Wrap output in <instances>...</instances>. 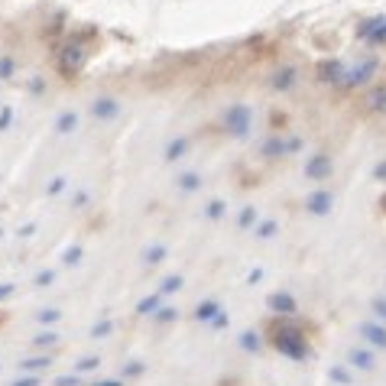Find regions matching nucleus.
Returning a JSON list of instances; mask_svg holds the SVG:
<instances>
[{"instance_id":"obj_47","label":"nucleus","mask_w":386,"mask_h":386,"mask_svg":"<svg viewBox=\"0 0 386 386\" xmlns=\"http://www.w3.org/2000/svg\"><path fill=\"white\" fill-rule=\"evenodd\" d=\"M30 91H33V94H42V91H46V85H42V78H33V81H30Z\"/></svg>"},{"instance_id":"obj_46","label":"nucleus","mask_w":386,"mask_h":386,"mask_svg":"<svg viewBox=\"0 0 386 386\" xmlns=\"http://www.w3.org/2000/svg\"><path fill=\"white\" fill-rule=\"evenodd\" d=\"M373 176H377L380 182H386V159H383V162H377V166H373Z\"/></svg>"},{"instance_id":"obj_6","label":"nucleus","mask_w":386,"mask_h":386,"mask_svg":"<svg viewBox=\"0 0 386 386\" xmlns=\"http://www.w3.org/2000/svg\"><path fill=\"white\" fill-rule=\"evenodd\" d=\"M357 39H361V42H370V46H383L386 42V13L363 20V23L357 26Z\"/></svg>"},{"instance_id":"obj_31","label":"nucleus","mask_w":386,"mask_h":386,"mask_svg":"<svg viewBox=\"0 0 386 386\" xmlns=\"http://www.w3.org/2000/svg\"><path fill=\"white\" fill-rule=\"evenodd\" d=\"M81 256H85V247H81V244H72V247H65L62 263H65V266H78V263H81Z\"/></svg>"},{"instance_id":"obj_48","label":"nucleus","mask_w":386,"mask_h":386,"mask_svg":"<svg viewBox=\"0 0 386 386\" xmlns=\"http://www.w3.org/2000/svg\"><path fill=\"white\" fill-rule=\"evenodd\" d=\"M260 279H263V270H250L247 273V283H260Z\"/></svg>"},{"instance_id":"obj_30","label":"nucleus","mask_w":386,"mask_h":386,"mask_svg":"<svg viewBox=\"0 0 386 386\" xmlns=\"http://www.w3.org/2000/svg\"><path fill=\"white\" fill-rule=\"evenodd\" d=\"M172 322H178V309H176V305H162V309L153 315V324H172Z\"/></svg>"},{"instance_id":"obj_4","label":"nucleus","mask_w":386,"mask_h":386,"mask_svg":"<svg viewBox=\"0 0 386 386\" xmlns=\"http://www.w3.org/2000/svg\"><path fill=\"white\" fill-rule=\"evenodd\" d=\"M373 75H377V59H363L357 65H348V75H344L341 88H363L373 81Z\"/></svg>"},{"instance_id":"obj_24","label":"nucleus","mask_w":386,"mask_h":386,"mask_svg":"<svg viewBox=\"0 0 386 386\" xmlns=\"http://www.w3.org/2000/svg\"><path fill=\"white\" fill-rule=\"evenodd\" d=\"M182 286H186V279H182V273H169V276H166V279L159 283V293H162V295H176Z\"/></svg>"},{"instance_id":"obj_17","label":"nucleus","mask_w":386,"mask_h":386,"mask_svg":"<svg viewBox=\"0 0 386 386\" xmlns=\"http://www.w3.org/2000/svg\"><path fill=\"white\" fill-rule=\"evenodd\" d=\"M166 256H169V247H166V244H149V247L143 250V256H140V263H143V266H159V263H166Z\"/></svg>"},{"instance_id":"obj_15","label":"nucleus","mask_w":386,"mask_h":386,"mask_svg":"<svg viewBox=\"0 0 386 386\" xmlns=\"http://www.w3.org/2000/svg\"><path fill=\"white\" fill-rule=\"evenodd\" d=\"M237 348L244 351V354H260V351H263V334H260V331H254V328H247V331H240Z\"/></svg>"},{"instance_id":"obj_8","label":"nucleus","mask_w":386,"mask_h":386,"mask_svg":"<svg viewBox=\"0 0 386 386\" xmlns=\"http://www.w3.org/2000/svg\"><path fill=\"white\" fill-rule=\"evenodd\" d=\"M305 211L315 217H324L334 211V195L328 192V188H315V192H309V198H305Z\"/></svg>"},{"instance_id":"obj_3","label":"nucleus","mask_w":386,"mask_h":386,"mask_svg":"<svg viewBox=\"0 0 386 386\" xmlns=\"http://www.w3.org/2000/svg\"><path fill=\"white\" fill-rule=\"evenodd\" d=\"M299 147H302V140H299V137H283V133H273V137L263 140L260 153L266 156V159H283V156L295 153Z\"/></svg>"},{"instance_id":"obj_26","label":"nucleus","mask_w":386,"mask_h":386,"mask_svg":"<svg viewBox=\"0 0 386 386\" xmlns=\"http://www.w3.org/2000/svg\"><path fill=\"white\" fill-rule=\"evenodd\" d=\"M367 108H370V110H380V114H383V110H386V85L373 88V91L367 94Z\"/></svg>"},{"instance_id":"obj_16","label":"nucleus","mask_w":386,"mask_h":386,"mask_svg":"<svg viewBox=\"0 0 386 386\" xmlns=\"http://www.w3.org/2000/svg\"><path fill=\"white\" fill-rule=\"evenodd\" d=\"M162 299H166L162 293H149V295H143V299L137 302V315H140V318H153L156 312L162 309Z\"/></svg>"},{"instance_id":"obj_34","label":"nucleus","mask_w":386,"mask_h":386,"mask_svg":"<svg viewBox=\"0 0 386 386\" xmlns=\"http://www.w3.org/2000/svg\"><path fill=\"white\" fill-rule=\"evenodd\" d=\"M36 322L46 324V328H49V324H59V322H62V312H59V309H42L36 315Z\"/></svg>"},{"instance_id":"obj_41","label":"nucleus","mask_w":386,"mask_h":386,"mask_svg":"<svg viewBox=\"0 0 386 386\" xmlns=\"http://www.w3.org/2000/svg\"><path fill=\"white\" fill-rule=\"evenodd\" d=\"M55 386H81V377H78V373H69V377L55 380Z\"/></svg>"},{"instance_id":"obj_42","label":"nucleus","mask_w":386,"mask_h":386,"mask_svg":"<svg viewBox=\"0 0 386 386\" xmlns=\"http://www.w3.org/2000/svg\"><path fill=\"white\" fill-rule=\"evenodd\" d=\"M10 120H13V110H10V108H0V133L10 127Z\"/></svg>"},{"instance_id":"obj_43","label":"nucleus","mask_w":386,"mask_h":386,"mask_svg":"<svg viewBox=\"0 0 386 386\" xmlns=\"http://www.w3.org/2000/svg\"><path fill=\"white\" fill-rule=\"evenodd\" d=\"M10 72H13V59L4 55V59H0V78H10Z\"/></svg>"},{"instance_id":"obj_32","label":"nucleus","mask_w":386,"mask_h":386,"mask_svg":"<svg viewBox=\"0 0 386 386\" xmlns=\"http://www.w3.org/2000/svg\"><path fill=\"white\" fill-rule=\"evenodd\" d=\"M225 211H227V205L221 198H215V201H208V208H205V217L208 221H221L225 217Z\"/></svg>"},{"instance_id":"obj_1","label":"nucleus","mask_w":386,"mask_h":386,"mask_svg":"<svg viewBox=\"0 0 386 386\" xmlns=\"http://www.w3.org/2000/svg\"><path fill=\"white\" fill-rule=\"evenodd\" d=\"M270 348L276 354L289 357V361H309L312 354L305 328L299 322H293V318H276V315H273V324H270Z\"/></svg>"},{"instance_id":"obj_11","label":"nucleus","mask_w":386,"mask_h":386,"mask_svg":"<svg viewBox=\"0 0 386 386\" xmlns=\"http://www.w3.org/2000/svg\"><path fill=\"white\" fill-rule=\"evenodd\" d=\"M331 169H334V162H331V156H324V153L312 156V159L305 162V176H309V178H315V182H322V178H328V176H331Z\"/></svg>"},{"instance_id":"obj_44","label":"nucleus","mask_w":386,"mask_h":386,"mask_svg":"<svg viewBox=\"0 0 386 386\" xmlns=\"http://www.w3.org/2000/svg\"><path fill=\"white\" fill-rule=\"evenodd\" d=\"M91 386H124V377H110V380H98Z\"/></svg>"},{"instance_id":"obj_5","label":"nucleus","mask_w":386,"mask_h":386,"mask_svg":"<svg viewBox=\"0 0 386 386\" xmlns=\"http://www.w3.org/2000/svg\"><path fill=\"white\" fill-rule=\"evenodd\" d=\"M266 309H270V315H276V318H295L299 315V302H295V295L293 293H270L266 295Z\"/></svg>"},{"instance_id":"obj_12","label":"nucleus","mask_w":386,"mask_h":386,"mask_svg":"<svg viewBox=\"0 0 386 386\" xmlns=\"http://www.w3.org/2000/svg\"><path fill=\"white\" fill-rule=\"evenodd\" d=\"M348 363H351V370H373V367H377V357H373L370 348H351Z\"/></svg>"},{"instance_id":"obj_38","label":"nucleus","mask_w":386,"mask_h":386,"mask_svg":"<svg viewBox=\"0 0 386 386\" xmlns=\"http://www.w3.org/2000/svg\"><path fill=\"white\" fill-rule=\"evenodd\" d=\"M33 283H36L39 289L52 286V283H55V270H39V273H36V279H33Z\"/></svg>"},{"instance_id":"obj_49","label":"nucleus","mask_w":386,"mask_h":386,"mask_svg":"<svg viewBox=\"0 0 386 386\" xmlns=\"http://www.w3.org/2000/svg\"><path fill=\"white\" fill-rule=\"evenodd\" d=\"M33 231H36V225H26V227H20V237H30Z\"/></svg>"},{"instance_id":"obj_14","label":"nucleus","mask_w":386,"mask_h":386,"mask_svg":"<svg viewBox=\"0 0 386 386\" xmlns=\"http://www.w3.org/2000/svg\"><path fill=\"white\" fill-rule=\"evenodd\" d=\"M225 309V305H221V302L217 299H205V302H198V305H195V322H201V324H211L217 318V312Z\"/></svg>"},{"instance_id":"obj_13","label":"nucleus","mask_w":386,"mask_h":386,"mask_svg":"<svg viewBox=\"0 0 386 386\" xmlns=\"http://www.w3.org/2000/svg\"><path fill=\"white\" fill-rule=\"evenodd\" d=\"M91 114L98 117V120H114V117H120V101L114 98H98L91 104Z\"/></svg>"},{"instance_id":"obj_18","label":"nucleus","mask_w":386,"mask_h":386,"mask_svg":"<svg viewBox=\"0 0 386 386\" xmlns=\"http://www.w3.org/2000/svg\"><path fill=\"white\" fill-rule=\"evenodd\" d=\"M46 367H52V357L42 354V357H23L20 361V373H42Z\"/></svg>"},{"instance_id":"obj_29","label":"nucleus","mask_w":386,"mask_h":386,"mask_svg":"<svg viewBox=\"0 0 386 386\" xmlns=\"http://www.w3.org/2000/svg\"><path fill=\"white\" fill-rule=\"evenodd\" d=\"M114 331V322H110V318H101V322H94L91 324V341H101V338H108V334Z\"/></svg>"},{"instance_id":"obj_19","label":"nucleus","mask_w":386,"mask_h":386,"mask_svg":"<svg viewBox=\"0 0 386 386\" xmlns=\"http://www.w3.org/2000/svg\"><path fill=\"white\" fill-rule=\"evenodd\" d=\"M75 127H78V114H75V110H62V114H59V120H55V133H59V137H69V133H75Z\"/></svg>"},{"instance_id":"obj_20","label":"nucleus","mask_w":386,"mask_h":386,"mask_svg":"<svg viewBox=\"0 0 386 386\" xmlns=\"http://www.w3.org/2000/svg\"><path fill=\"white\" fill-rule=\"evenodd\" d=\"M186 153H188V140L186 137H176V140L166 143V162H178Z\"/></svg>"},{"instance_id":"obj_2","label":"nucleus","mask_w":386,"mask_h":386,"mask_svg":"<svg viewBox=\"0 0 386 386\" xmlns=\"http://www.w3.org/2000/svg\"><path fill=\"white\" fill-rule=\"evenodd\" d=\"M250 124H254V110H250L247 104H234V108L225 110V127L234 140H247Z\"/></svg>"},{"instance_id":"obj_39","label":"nucleus","mask_w":386,"mask_h":386,"mask_svg":"<svg viewBox=\"0 0 386 386\" xmlns=\"http://www.w3.org/2000/svg\"><path fill=\"white\" fill-rule=\"evenodd\" d=\"M42 380H39V373H20V377L13 380L10 386H39Z\"/></svg>"},{"instance_id":"obj_37","label":"nucleus","mask_w":386,"mask_h":386,"mask_svg":"<svg viewBox=\"0 0 386 386\" xmlns=\"http://www.w3.org/2000/svg\"><path fill=\"white\" fill-rule=\"evenodd\" d=\"M55 341H59V334H55V331H42V334L33 338V344H36V348H52Z\"/></svg>"},{"instance_id":"obj_45","label":"nucleus","mask_w":386,"mask_h":386,"mask_svg":"<svg viewBox=\"0 0 386 386\" xmlns=\"http://www.w3.org/2000/svg\"><path fill=\"white\" fill-rule=\"evenodd\" d=\"M16 293V286H13V283H4V286H0V302H4V299H10V295H13Z\"/></svg>"},{"instance_id":"obj_28","label":"nucleus","mask_w":386,"mask_h":386,"mask_svg":"<svg viewBox=\"0 0 386 386\" xmlns=\"http://www.w3.org/2000/svg\"><path fill=\"white\" fill-rule=\"evenodd\" d=\"M147 373V363L143 361H127L124 367H120V377L124 380H137V377H143Z\"/></svg>"},{"instance_id":"obj_7","label":"nucleus","mask_w":386,"mask_h":386,"mask_svg":"<svg viewBox=\"0 0 386 386\" xmlns=\"http://www.w3.org/2000/svg\"><path fill=\"white\" fill-rule=\"evenodd\" d=\"M361 338L370 344V348L377 351H386V324L380 322V318H367V322H361Z\"/></svg>"},{"instance_id":"obj_22","label":"nucleus","mask_w":386,"mask_h":386,"mask_svg":"<svg viewBox=\"0 0 386 386\" xmlns=\"http://www.w3.org/2000/svg\"><path fill=\"white\" fill-rule=\"evenodd\" d=\"M276 231H279V221H276V217H266V221H256V227H254L256 240H273V237H276Z\"/></svg>"},{"instance_id":"obj_9","label":"nucleus","mask_w":386,"mask_h":386,"mask_svg":"<svg viewBox=\"0 0 386 386\" xmlns=\"http://www.w3.org/2000/svg\"><path fill=\"white\" fill-rule=\"evenodd\" d=\"M344 75H348V65L341 62V59H324L322 65H318V81L322 85H344Z\"/></svg>"},{"instance_id":"obj_25","label":"nucleus","mask_w":386,"mask_h":386,"mask_svg":"<svg viewBox=\"0 0 386 386\" xmlns=\"http://www.w3.org/2000/svg\"><path fill=\"white\" fill-rule=\"evenodd\" d=\"M328 380H331V383H338V386H351V383H354L351 363H348V367H331V370H328Z\"/></svg>"},{"instance_id":"obj_23","label":"nucleus","mask_w":386,"mask_h":386,"mask_svg":"<svg viewBox=\"0 0 386 386\" xmlns=\"http://www.w3.org/2000/svg\"><path fill=\"white\" fill-rule=\"evenodd\" d=\"M176 186L182 188V192H198V188L205 186V182H201V176H198V172H178Z\"/></svg>"},{"instance_id":"obj_35","label":"nucleus","mask_w":386,"mask_h":386,"mask_svg":"<svg viewBox=\"0 0 386 386\" xmlns=\"http://www.w3.org/2000/svg\"><path fill=\"white\" fill-rule=\"evenodd\" d=\"M370 312H373V318H380V322L386 324V295H377V299H370Z\"/></svg>"},{"instance_id":"obj_33","label":"nucleus","mask_w":386,"mask_h":386,"mask_svg":"<svg viewBox=\"0 0 386 386\" xmlns=\"http://www.w3.org/2000/svg\"><path fill=\"white\" fill-rule=\"evenodd\" d=\"M98 367H101V357L91 354V357H81V361L75 363V373H91V370H98Z\"/></svg>"},{"instance_id":"obj_21","label":"nucleus","mask_w":386,"mask_h":386,"mask_svg":"<svg viewBox=\"0 0 386 386\" xmlns=\"http://www.w3.org/2000/svg\"><path fill=\"white\" fill-rule=\"evenodd\" d=\"M293 85H295V69L293 65H286V69H279L276 75H273V88H276V91H289Z\"/></svg>"},{"instance_id":"obj_40","label":"nucleus","mask_w":386,"mask_h":386,"mask_svg":"<svg viewBox=\"0 0 386 386\" xmlns=\"http://www.w3.org/2000/svg\"><path fill=\"white\" fill-rule=\"evenodd\" d=\"M227 324H231V315H227V312L221 309V312H217V318H215V322H211V331H225Z\"/></svg>"},{"instance_id":"obj_36","label":"nucleus","mask_w":386,"mask_h":386,"mask_svg":"<svg viewBox=\"0 0 386 386\" xmlns=\"http://www.w3.org/2000/svg\"><path fill=\"white\" fill-rule=\"evenodd\" d=\"M65 186H69V182H65V176H55L52 182L46 186V195H49V198H55V195H62V192H65Z\"/></svg>"},{"instance_id":"obj_27","label":"nucleus","mask_w":386,"mask_h":386,"mask_svg":"<svg viewBox=\"0 0 386 386\" xmlns=\"http://www.w3.org/2000/svg\"><path fill=\"white\" fill-rule=\"evenodd\" d=\"M256 221H260V215H256L254 205L240 208V215H237V227H240V231H247V227H256Z\"/></svg>"},{"instance_id":"obj_10","label":"nucleus","mask_w":386,"mask_h":386,"mask_svg":"<svg viewBox=\"0 0 386 386\" xmlns=\"http://www.w3.org/2000/svg\"><path fill=\"white\" fill-rule=\"evenodd\" d=\"M81 62H85V52H81V46H75V42H69V46L62 49V55H59V69H62L65 75H75V72L81 69Z\"/></svg>"}]
</instances>
